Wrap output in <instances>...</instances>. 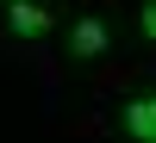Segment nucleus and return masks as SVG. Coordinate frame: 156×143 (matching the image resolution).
I'll list each match as a JSON object with an SVG mask.
<instances>
[{
    "mask_svg": "<svg viewBox=\"0 0 156 143\" xmlns=\"http://www.w3.org/2000/svg\"><path fill=\"white\" fill-rule=\"evenodd\" d=\"M119 131L137 143H156V87H131L119 106Z\"/></svg>",
    "mask_w": 156,
    "mask_h": 143,
    "instance_id": "1",
    "label": "nucleus"
},
{
    "mask_svg": "<svg viewBox=\"0 0 156 143\" xmlns=\"http://www.w3.org/2000/svg\"><path fill=\"white\" fill-rule=\"evenodd\" d=\"M106 44H112V31H106L100 12H81V19L69 25V56H75V62H100Z\"/></svg>",
    "mask_w": 156,
    "mask_h": 143,
    "instance_id": "2",
    "label": "nucleus"
},
{
    "mask_svg": "<svg viewBox=\"0 0 156 143\" xmlns=\"http://www.w3.org/2000/svg\"><path fill=\"white\" fill-rule=\"evenodd\" d=\"M50 6H37V0H6V31L19 37V44H37V37H50Z\"/></svg>",
    "mask_w": 156,
    "mask_h": 143,
    "instance_id": "3",
    "label": "nucleus"
},
{
    "mask_svg": "<svg viewBox=\"0 0 156 143\" xmlns=\"http://www.w3.org/2000/svg\"><path fill=\"white\" fill-rule=\"evenodd\" d=\"M137 31H144V44H156V0L137 6Z\"/></svg>",
    "mask_w": 156,
    "mask_h": 143,
    "instance_id": "4",
    "label": "nucleus"
},
{
    "mask_svg": "<svg viewBox=\"0 0 156 143\" xmlns=\"http://www.w3.org/2000/svg\"><path fill=\"white\" fill-rule=\"evenodd\" d=\"M0 6H6V0H0Z\"/></svg>",
    "mask_w": 156,
    "mask_h": 143,
    "instance_id": "5",
    "label": "nucleus"
}]
</instances>
